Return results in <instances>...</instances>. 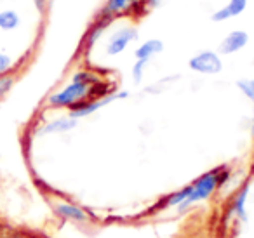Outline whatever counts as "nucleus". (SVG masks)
Segmentation results:
<instances>
[{
  "label": "nucleus",
  "mask_w": 254,
  "mask_h": 238,
  "mask_svg": "<svg viewBox=\"0 0 254 238\" xmlns=\"http://www.w3.org/2000/svg\"><path fill=\"white\" fill-rule=\"evenodd\" d=\"M117 91L101 73L92 68H80L71 75L70 82L47 98V106L53 110H70L89 99H98Z\"/></svg>",
  "instance_id": "1"
},
{
  "label": "nucleus",
  "mask_w": 254,
  "mask_h": 238,
  "mask_svg": "<svg viewBox=\"0 0 254 238\" xmlns=\"http://www.w3.org/2000/svg\"><path fill=\"white\" fill-rule=\"evenodd\" d=\"M230 171L226 167H216L202 174L193 182H190L185 188L178 189V191L171 193L166 200H164V207L166 209H178V212H185L195 203L205 202L211 198L228 179Z\"/></svg>",
  "instance_id": "2"
},
{
  "label": "nucleus",
  "mask_w": 254,
  "mask_h": 238,
  "mask_svg": "<svg viewBox=\"0 0 254 238\" xmlns=\"http://www.w3.org/2000/svg\"><path fill=\"white\" fill-rule=\"evenodd\" d=\"M129 96L131 94H129V91H126V89H117V91H113L112 94H108V96H103V98H98V99H89V101H84V103H80V105L73 106V108L68 110V115L77 120L85 119V117H89V115H94L98 110L112 105L113 101H122V99H127Z\"/></svg>",
  "instance_id": "3"
},
{
  "label": "nucleus",
  "mask_w": 254,
  "mask_h": 238,
  "mask_svg": "<svg viewBox=\"0 0 254 238\" xmlns=\"http://www.w3.org/2000/svg\"><path fill=\"white\" fill-rule=\"evenodd\" d=\"M145 0H106L105 7L99 11V16L115 21L122 16H143L146 14Z\"/></svg>",
  "instance_id": "4"
},
{
  "label": "nucleus",
  "mask_w": 254,
  "mask_h": 238,
  "mask_svg": "<svg viewBox=\"0 0 254 238\" xmlns=\"http://www.w3.org/2000/svg\"><path fill=\"white\" fill-rule=\"evenodd\" d=\"M188 68L195 73L200 75H218L223 70V60L221 54L211 49L198 51L197 54L190 58L188 61Z\"/></svg>",
  "instance_id": "5"
},
{
  "label": "nucleus",
  "mask_w": 254,
  "mask_h": 238,
  "mask_svg": "<svg viewBox=\"0 0 254 238\" xmlns=\"http://www.w3.org/2000/svg\"><path fill=\"white\" fill-rule=\"evenodd\" d=\"M134 40H138V28L134 25H124L117 28L115 32H112V35L106 40L105 51L108 56H119Z\"/></svg>",
  "instance_id": "6"
},
{
  "label": "nucleus",
  "mask_w": 254,
  "mask_h": 238,
  "mask_svg": "<svg viewBox=\"0 0 254 238\" xmlns=\"http://www.w3.org/2000/svg\"><path fill=\"white\" fill-rule=\"evenodd\" d=\"M53 210L60 219L68 221L73 224H85L89 223V214L85 209L73 202H66V200H58L53 203Z\"/></svg>",
  "instance_id": "7"
},
{
  "label": "nucleus",
  "mask_w": 254,
  "mask_h": 238,
  "mask_svg": "<svg viewBox=\"0 0 254 238\" xmlns=\"http://www.w3.org/2000/svg\"><path fill=\"white\" fill-rule=\"evenodd\" d=\"M249 191L251 186L244 184L239 188V191L235 193L230 205V217H235L239 223H247L249 221V212H247V202H249Z\"/></svg>",
  "instance_id": "8"
},
{
  "label": "nucleus",
  "mask_w": 254,
  "mask_h": 238,
  "mask_svg": "<svg viewBox=\"0 0 254 238\" xmlns=\"http://www.w3.org/2000/svg\"><path fill=\"white\" fill-rule=\"evenodd\" d=\"M249 44V33L244 30H233L230 32L219 44V54H235L239 51L246 49Z\"/></svg>",
  "instance_id": "9"
},
{
  "label": "nucleus",
  "mask_w": 254,
  "mask_h": 238,
  "mask_svg": "<svg viewBox=\"0 0 254 238\" xmlns=\"http://www.w3.org/2000/svg\"><path fill=\"white\" fill-rule=\"evenodd\" d=\"M77 123L78 120L70 115L56 117V119H51L46 123H42L39 127V134H42V136H46V134H64L73 130L77 127Z\"/></svg>",
  "instance_id": "10"
},
{
  "label": "nucleus",
  "mask_w": 254,
  "mask_h": 238,
  "mask_svg": "<svg viewBox=\"0 0 254 238\" xmlns=\"http://www.w3.org/2000/svg\"><path fill=\"white\" fill-rule=\"evenodd\" d=\"M112 19L105 18V16H96L94 23H92L91 26H89L87 33H85L84 37V42H82V47H84L85 51H91L92 47L96 46V44L99 42V39H101L103 35H105V32L108 30V26L112 25Z\"/></svg>",
  "instance_id": "11"
},
{
  "label": "nucleus",
  "mask_w": 254,
  "mask_h": 238,
  "mask_svg": "<svg viewBox=\"0 0 254 238\" xmlns=\"http://www.w3.org/2000/svg\"><path fill=\"white\" fill-rule=\"evenodd\" d=\"M247 5H249V0H228V4L219 7L218 11H214L211 19L214 23L228 21V19H233L242 14V12H246Z\"/></svg>",
  "instance_id": "12"
},
{
  "label": "nucleus",
  "mask_w": 254,
  "mask_h": 238,
  "mask_svg": "<svg viewBox=\"0 0 254 238\" xmlns=\"http://www.w3.org/2000/svg\"><path fill=\"white\" fill-rule=\"evenodd\" d=\"M164 51V42L159 39H148L145 40L143 44H139L138 47H136L134 51V58L139 61H152L155 56H159V54H162Z\"/></svg>",
  "instance_id": "13"
},
{
  "label": "nucleus",
  "mask_w": 254,
  "mask_h": 238,
  "mask_svg": "<svg viewBox=\"0 0 254 238\" xmlns=\"http://www.w3.org/2000/svg\"><path fill=\"white\" fill-rule=\"evenodd\" d=\"M21 26V16L14 9L0 11V32H14Z\"/></svg>",
  "instance_id": "14"
},
{
  "label": "nucleus",
  "mask_w": 254,
  "mask_h": 238,
  "mask_svg": "<svg viewBox=\"0 0 254 238\" xmlns=\"http://www.w3.org/2000/svg\"><path fill=\"white\" fill-rule=\"evenodd\" d=\"M146 66H148V61H139L136 60L134 64L131 68V78L136 85H139L145 78V73H146Z\"/></svg>",
  "instance_id": "15"
},
{
  "label": "nucleus",
  "mask_w": 254,
  "mask_h": 238,
  "mask_svg": "<svg viewBox=\"0 0 254 238\" xmlns=\"http://www.w3.org/2000/svg\"><path fill=\"white\" fill-rule=\"evenodd\" d=\"M237 89L254 105V78H240L237 80Z\"/></svg>",
  "instance_id": "16"
},
{
  "label": "nucleus",
  "mask_w": 254,
  "mask_h": 238,
  "mask_svg": "<svg viewBox=\"0 0 254 238\" xmlns=\"http://www.w3.org/2000/svg\"><path fill=\"white\" fill-rule=\"evenodd\" d=\"M14 66H16L14 60H12L9 54H5V53L0 51V75L12 73V71H14Z\"/></svg>",
  "instance_id": "17"
},
{
  "label": "nucleus",
  "mask_w": 254,
  "mask_h": 238,
  "mask_svg": "<svg viewBox=\"0 0 254 238\" xmlns=\"http://www.w3.org/2000/svg\"><path fill=\"white\" fill-rule=\"evenodd\" d=\"M16 82V77L12 73H7V75H0V99L4 98L9 91L12 89Z\"/></svg>",
  "instance_id": "18"
},
{
  "label": "nucleus",
  "mask_w": 254,
  "mask_h": 238,
  "mask_svg": "<svg viewBox=\"0 0 254 238\" xmlns=\"http://www.w3.org/2000/svg\"><path fill=\"white\" fill-rule=\"evenodd\" d=\"M51 2H53V0H33V5H35V9L40 12V14H46Z\"/></svg>",
  "instance_id": "19"
},
{
  "label": "nucleus",
  "mask_w": 254,
  "mask_h": 238,
  "mask_svg": "<svg viewBox=\"0 0 254 238\" xmlns=\"http://www.w3.org/2000/svg\"><path fill=\"white\" fill-rule=\"evenodd\" d=\"M159 4H160V0H145V5H146V9H148V11L159 7Z\"/></svg>",
  "instance_id": "20"
},
{
  "label": "nucleus",
  "mask_w": 254,
  "mask_h": 238,
  "mask_svg": "<svg viewBox=\"0 0 254 238\" xmlns=\"http://www.w3.org/2000/svg\"><path fill=\"white\" fill-rule=\"evenodd\" d=\"M253 164H254V158H253Z\"/></svg>",
  "instance_id": "21"
}]
</instances>
